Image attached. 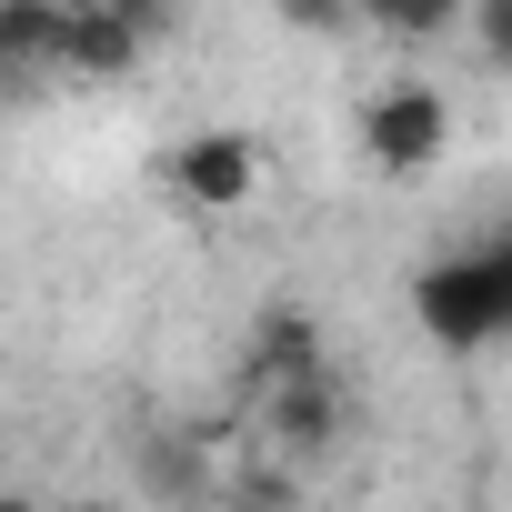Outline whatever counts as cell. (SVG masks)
<instances>
[{
  "instance_id": "277c9868",
  "label": "cell",
  "mask_w": 512,
  "mask_h": 512,
  "mask_svg": "<svg viewBox=\"0 0 512 512\" xmlns=\"http://www.w3.org/2000/svg\"><path fill=\"white\" fill-rule=\"evenodd\" d=\"M262 432H272L282 462H322L342 442V382H332V362L292 372V382H262Z\"/></svg>"
},
{
  "instance_id": "8fae6325",
  "label": "cell",
  "mask_w": 512,
  "mask_h": 512,
  "mask_svg": "<svg viewBox=\"0 0 512 512\" xmlns=\"http://www.w3.org/2000/svg\"><path fill=\"white\" fill-rule=\"evenodd\" d=\"M462 31H472V51H482L492 71H512V0H472Z\"/></svg>"
},
{
  "instance_id": "7a4b0ae2",
  "label": "cell",
  "mask_w": 512,
  "mask_h": 512,
  "mask_svg": "<svg viewBox=\"0 0 512 512\" xmlns=\"http://www.w3.org/2000/svg\"><path fill=\"white\" fill-rule=\"evenodd\" d=\"M362 151H372V171H392V181L442 171V151H452V101H442L432 81H382V91H362Z\"/></svg>"
},
{
  "instance_id": "4fadbf2b",
  "label": "cell",
  "mask_w": 512,
  "mask_h": 512,
  "mask_svg": "<svg viewBox=\"0 0 512 512\" xmlns=\"http://www.w3.org/2000/svg\"><path fill=\"white\" fill-rule=\"evenodd\" d=\"M21 91H41L31 71H11V61H0V101H21Z\"/></svg>"
},
{
  "instance_id": "5b68a950",
  "label": "cell",
  "mask_w": 512,
  "mask_h": 512,
  "mask_svg": "<svg viewBox=\"0 0 512 512\" xmlns=\"http://www.w3.org/2000/svg\"><path fill=\"white\" fill-rule=\"evenodd\" d=\"M141 61H151V41L111 11V0H71V51H61L71 81H131Z\"/></svg>"
},
{
  "instance_id": "5bb4252c",
  "label": "cell",
  "mask_w": 512,
  "mask_h": 512,
  "mask_svg": "<svg viewBox=\"0 0 512 512\" xmlns=\"http://www.w3.org/2000/svg\"><path fill=\"white\" fill-rule=\"evenodd\" d=\"M0 512H41V502H31V492H0Z\"/></svg>"
},
{
  "instance_id": "30bf717a",
  "label": "cell",
  "mask_w": 512,
  "mask_h": 512,
  "mask_svg": "<svg viewBox=\"0 0 512 512\" xmlns=\"http://www.w3.org/2000/svg\"><path fill=\"white\" fill-rule=\"evenodd\" d=\"M272 21H282V31H302V41H342L362 11H352V0H272Z\"/></svg>"
},
{
  "instance_id": "6da1fadb",
  "label": "cell",
  "mask_w": 512,
  "mask_h": 512,
  "mask_svg": "<svg viewBox=\"0 0 512 512\" xmlns=\"http://www.w3.org/2000/svg\"><path fill=\"white\" fill-rule=\"evenodd\" d=\"M412 322H422L432 352H492L512 332V231L422 262L412 272Z\"/></svg>"
},
{
  "instance_id": "3957f363",
  "label": "cell",
  "mask_w": 512,
  "mask_h": 512,
  "mask_svg": "<svg viewBox=\"0 0 512 512\" xmlns=\"http://www.w3.org/2000/svg\"><path fill=\"white\" fill-rule=\"evenodd\" d=\"M161 191L181 211H201V221H231V211L262 201V141L251 131H191V141H171Z\"/></svg>"
},
{
  "instance_id": "8992f818",
  "label": "cell",
  "mask_w": 512,
  "mask_h": 512,
  "mask_svg": "<svg viewBox=\"0 0 512 512\" xmlns=\"http://www.w3.org/2000/svg\"><path fill=\"white\" fill-rule=\"evenodd\" d=\"M61 51H71V0H0V61L11 71L51 81Z\"/></svg>"
},
{
  "instance_id": "9a60e30c",
  "label": "cell",
  "mask_w": 512,
  "mask_h": 512,
  "mask_svg": "<svg viewBox=\"0 0 512 512\" xmlns=\"http://www.w3.org/2000/svg\"><path fill=\"white\" fill-rule=\"evenodd\" d=\"M61 512H121V502H101V492H91V502H61Z\"/></svg>"
},
{
  "instance_id": "ba28073f",
  "label": "cell",
  "mask_w": 512,
  "mask_h": 512,
  "mask_svg": "<svg viewBox=\"0 0 512 512\" xmlns=\"http://www.w3.org/2000/svg\"><path fill=\"white\" fill-rule=\"evenodd\" d=\"M352 11L382 31V41H452L472 21V0H352Z\"/></svg>"
},
{
  "instance_id": "9c48e42d",
  "label": "cell",
  "mask_w": 512,
  "mask_h": 512,
  "mask_svg": "<svg viewBox=\"0 0 512 512\" xmlns=\"http://www.w3.org/2000/svg\"><path fill=\"white\" fill-rule=\"evenodd\" d=\"M221 512H302V482H292L282 452H272V462H251V472L221 492Z\"/></svg>"
},
{
  "instance_id": "52a82bcc",
  "label": "cell",
  "mask_w": 512,
  "mask_h": 512,
  "mask_svg": "<svg viewBox=\"0 0 512 512\" xmlns=\"http://www.w3.org/2000/svg\"><path fill=\"white\" fill-rule=\"evenodd\" d=\"M292 372H322V332L302 302H262V322H251V392L292 382Z\"/></svg>"
},
{
  "instance_id": "7c38bea8",
  "label": "cell",
  "mask_w": 512,
  "mask_h": 512,
  "mask_svg": "<svg viewBox=\"0 0 512 512\" xmlns=\"http://www.w3.org/2000/svg\"><path fill=\"white\" fill-rule=\"evenodd\" d=\"M111 11L141 31V41H161V21H171V0H111Z\"/></svg>"
}]
</instances>
